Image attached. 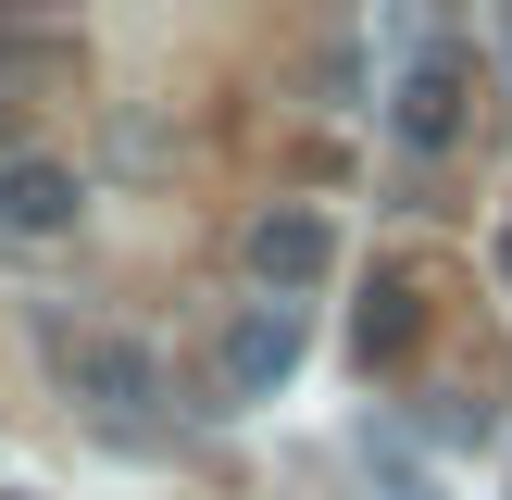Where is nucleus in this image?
<instances>
[{"label":"nucleus","mask_w":512,"mask_h":500,"mask_svg":"<svg viewBox=\"0 0 512 500\" xmlns=\"http://www.w3.org/2000/svg\"><path fill=\"white\" fill-rule=\"evenodd\" d=\"M463 88H475L463 38H425L413 63H400V100H388V125H400L413 150H450V138H463Z\"/></svg>","instance_id":"20e7f679"},{"label":"nucleus","mask_w":512,"mask_h":500,"mask_svg":"<svg viewBox=\"0 0 512 500\" xmlns=\"http://www.w3.org/2000/svg\"><path fill=\"white\" fill-rule=\"evenodd\" d=\"M75 213H88L75 163H50V150H0V238H63Z\"/></svg>","instance_id":"39448f33"},{"label":"nucleus","mask_w":512,"mask_h":500,"mask_svg":"<svg viewBox=\"0 0 512 500\" xmlns=\"http://www.w3.org/2000/svg\"><path fill=\"white\" fill-rule=\"evenodd\" d=\"M500 288H512V213H500Z\"/></svg>","instance_id":"0eeeda50"},{"label":"nucleus","mask_w":512,"mask_h":500,"mask_svg":"<svg viewBox=\"0 0 512 500\" xmlns=\"http://www.w3.org/2000/svg\"><path fill=\"white\" fill-rule=\"evenodd\" d=\"M413 338H425V288H413V275H375V288H363V313H350V350H363V375H400V363H413Z\"/></svg>","instance_id":"423d86ee"},{"label":"nucleus","mask_w":512,"mask_h":500,"mask_svg":"<svg viewBox=\"0 0 512 500\" xmlns=\"http://www.w3.org/2000/svg\"><path fill=\"white\" fill-rule=\"evenodd\" d=\"M300 338H313L300 300H250V313L213 338V388H225V400H275V388L300 375Z\"/></svg>","instance_id":"f03ea898"},{"label":"nucleus","mask_w":512,"mask_h":500,"mask_svg":"<svg viewBox=\"0 0 512 500\" xmlns=\"http://www.w3.org/2000/svg\"><path fill=\"white\" fill-rule=\"evenodd\" d=\"M250 275H263L275 300H300V288H325V263H338V225L313 213V200H275V213H250Z\"/></svg>","instance_id":"7ed1b4c3"},{"label":"nucleus","mask_w":512,"mask_h":500,"mask_svg":"<svg viewBox=\"0 0 512 500\" xmlns=\"http://www.w3.org/2000/svg\"><path fill=\"white\" fill-rule=\"evenodd\" d=\"M63 388L88 400L100 438H150V425H163V363H150L138 338H63Z\"/></svg>","instance_id":"f257e3e1"}]
</instances>
